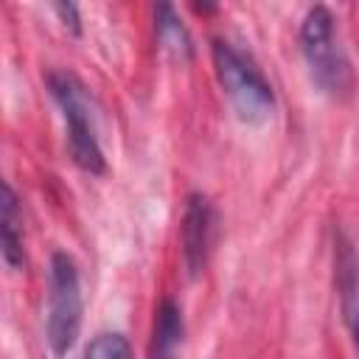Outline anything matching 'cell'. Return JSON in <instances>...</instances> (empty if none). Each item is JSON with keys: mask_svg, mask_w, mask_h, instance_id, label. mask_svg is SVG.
I'll return each mask as SVG.
<instances>
[{"mask_svg": "<svg viewBox=\"0 0 359 359\" xmlns=\"http://www.w3.org/2000/svg\"><path fill=\"white\" fill-rule=\"evenodd\" d=\"M210 241H213V205L205 194L194 191L185 199L182 224H180V250L188 278H199L205 272Z\"/></svg>", "mask_w": 359, "mask_h": 359, "instance_id": "obj_5", "label": "cell"}, {"mask_svg": "<svg viewBox=\"0 0 359 359\" xmlns=\"http://www.w3.org/2000/svg\"><path fill=\"white\" fill-rule=\"evenodd\" d=\"M210 56H213L216 79L224 95L230 98V107L236 109L238 121L250 126L266 123L275 112V93L264 79V73L258 70V65L227 39H213Z\"/></svg>", "mask_w": 359, "mask_h": 359, "instance_id": "obj_1", "label": "cell"}, {"mask_svg": "<svg viewBox=\"0 0 359 359\" xmlns=\"http://www.w3.org/2000/svg\"><path fill=\"white\" fill-rule=\"evenodd\" d=\"M81 280L79 266L67 252H53L48 266V317H45V339L53 356H67L81 331Z\"/></svg>", "mask_w": 359, "mask_h": 359, "instance_id": "obj_4", "label": "cell"}, {"mask_svg": "<svg viewBox=\"0 0 359 359\" xmlns=\"http://www.w3.org/2000/svg\"><path fill=\"white\" fill-rule=\"evenodd\" d=\"M300 50H303L309 76L320 93L331 98H342L351 93L353 67L339 45L334 14L325 6H314L306 11L300 22Z\"/></svg>", "mask_w": 359, "mask_h": 359, "instance_id": "obj_2", "label": "cell"}, {"mask_svg": "<svg viewBox=\"0 0 359 359\" xmlns=\"http://www.w3.org/2000/svg\"><path fill=\"white\" fill-rule=\"evenodd\" d=\"M182 337H185V323H182L180 306L174 300H163L157 309V317H154L149 359H177Z\"/></svg>", "mask_w": 359, "mask_h": 359, "instance_id": "obj_8", "label": "cell"}, {"mask_svg": "<svg viewBox=\"0 0 359 359\" xmlns=\"http://www.w3.org/2000/svg\"><path fill=\"white\" fill-rule=\"evenodd\" d=\"M0 247H3V261H6L8 269H22L25 266L22 210H20L17 194L8 182H3V202H0Z\"/></svg>", "mask_w": 359, "mask_h": 359, "instance_id": "obj_7", "label": "cell"}, {"mask_svg": "<svg viewBox=\"0 0 359 359\" xmlns=\"http://www.w3.org/2000/svg\"><path fill=\"white\" fill-rule=\"evenodd\" d=\"M45 84L62 109L65 129H67V149H70L73 163L87 174H104L107 160L98 143L95 109L87 95V87L67 70H50L45 76Z\"/></svg>", "mask_w": 359, "mask_h": 359, "instance_id": "obj_3", "label": "cell"}, {"mask_svg": "<svg viewBox=\"0 0 359 359\" xmlns=\"http://www.w3.org/2000/svg\"><path fill=\"white\" fill-rule=\"evenodd\" d=\"M154 36L163 53H168L177 62H191L194 59V42L188 28L182 25V20L177 17L174 6L160 3L154 8Z\"/></svg>", "mask_w": 359, "mask_h": 359, "instance_id": "obj_9", "label": "cell"}, {"mask_svg": "<svg viewBox=\"0 0 359 359\" xmlns=\"http://www.w3.org/2000/svg\"><path fill=\"white\" fill-rule=\"evenodd\" d=\"M53 11L59 14L62 25L70 31V34H81V17H79V6L76 3H53Z\"/></svg>", "mask_w": 359, "mask_h": 359, "instance_id": "obj_11", "label": "cell"}, {"mask_svg": "<svg viewBox=\"0 0 359 359\" xmlns=\"http://www.w3.org/2000/svg\"><path fill=\"white\" fill-rule=\"evenodd\" d=\"M334 266H337V289H339L342 317L351 331L353 348L359 353V250L345 233L337 236Z\"/></svg>", "mask_w": 359, "mask_h": 359, "instance_id": "obj_6", "label": "cell"}, {"mask_svg": "<svg viewBox=\"0 0 359 359\" xmlns=\"http://www.w3.org/2000/svg\"><path fill=\"white\" fill-rule=\"evenodd\" d=\"M84 359H135V356H132V345L123 334L104 331V334L93 337V342L84 351Z\"/></svg>", "mask_w": 359, "mask_h": 359, "instance_id": "obj_10", "label": "cell"}]
</instances>
